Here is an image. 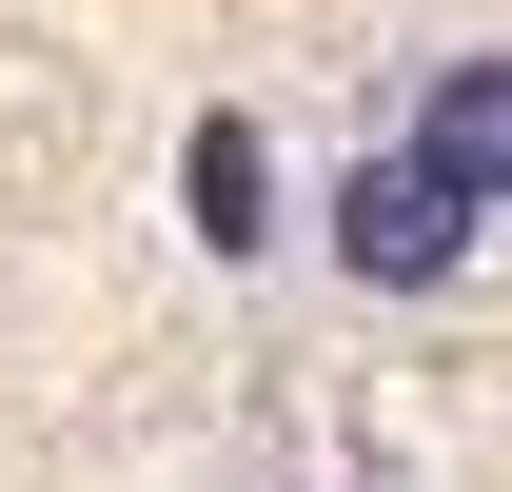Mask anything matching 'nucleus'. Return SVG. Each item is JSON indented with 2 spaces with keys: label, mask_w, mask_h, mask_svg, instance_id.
I'll list each match as a JSON object with an SVG mask.
<instances>
[{
  "label": "nucleus",
  "mask_w": 512,
  "mask_h": 492,
  "mask_svg": "<svg viewBox=\"0 0 512 492\" xmlns=\"http://www.w3.org/2000/svg\"><path fill=\"white\" fill-rule=\"evenodd\" d=\"M473 217H493V197H453L434 158H355V178H335V256H355L375 296H434L453 256H473Z\"/></svg>",
  "instance_id": "f257e3e1"
},
{
  "label": "nucleus",
  "mask_w": 512,
  "mask_h": 492,
  "mask_svg": "<svg viewBox=\"0 0 512 492\" xmlns=\"http://www.w3.org/2000/svg\"><path fill=\"white\" fill-rule=\"evenodd\" d=\"M414 158H434L453 197H512V60H434V99H414Z\"/></svg>",
  "instance_id": "f03ea898"
},
{
  "label": "nucleus",
  "mask_w": 512,
  "mask_h": 492,
  "mask_svg": "<svg viewBox=\"0 0 512 492\" xmlns=\"http://www.w3.org/2000/svg\"><path fill=\"white\" fill-rule=\"evenodd\" d=\"M256 197H276V158H256V119H197V138H178V217H197L217 256H256Z\"/></svg>",
  "instance_id": "7ed1b4c3"
}]
</instances>
